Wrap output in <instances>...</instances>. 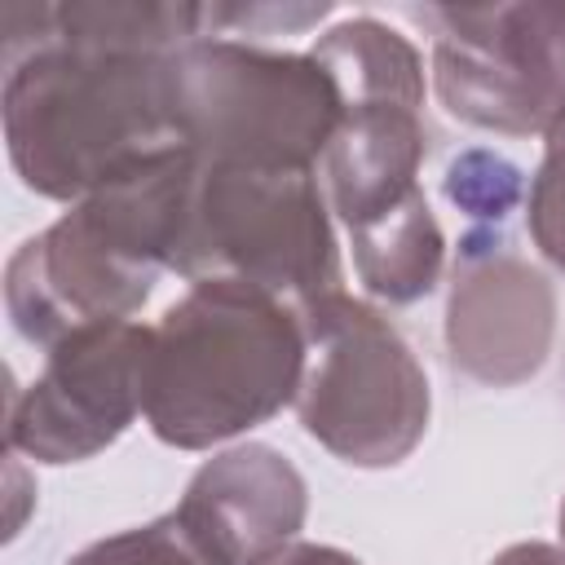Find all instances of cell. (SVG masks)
<instances>
[{
    "label": "cell",
    "instance_id": "30bf717a",
    "mask_svg": "<svg viewBox=\"0 0 565 565\" xmlns=\"http://www.w3.org/2000/svg\"><path fill=\"white\" fill-rule=\"evenodd\" d=\"M66 565H234V561L194 521V512H185L177 503L168 516L137 525V530H124L115 539H102Z\"/></svg>",
    "mask_w": 565,
    "mask_h": 565
},
{
    "label": "cell",
    "instance_id": "ba28073f",
    "mask_svg": "<svg viewBox=\"0 0 565 565\" xmlns=\"http://www.w3.org/2000/svg\"><path fill=\"white\" fill-rule=\"evenodd\" d=\"M146 327L128 318L84 322L49 344V362L9 411V446L49 463L88 459L141 411Z\"/></svg>",
    "mask_w": 565,
    "mask_h": 565
},
{
    "label": "cell",
    "instance_id": "4fadbf2b",
    "mask_svg": "<svg viewBox=\"0 0 565 565\" xmlns=\"http://www.w3.org/2000/svg\"><path fill=\"white\" fill-rule=\"evenodd\" d=\"M256 565H362V561H353V556H349V552H340V547L282 543V547H274L269 556H260Z\"/></svg>",
    "mask_w": 565,
    "mask_h": 565
},
{
    "label": "cell",
    "instance_id": "9c48e42d",
    "mask_svg": "<svg viewBox=\"0 0 565 565\" xmlns=\"http://www.w3.org/2000/svg\"><path fill=\"white\" fill-rule=\"evenodd\" d=\"M181 508L194 512V521L221 543L234 565H256L300 530L305 481L282 455L247 446L212 459L190 481Z\"/></svg>",
    "mask_w": 565,
    "mask_h": 565
},
{
    "label": "cell",
    "instance_id": "8fae6325",
    "mask_svg": "<svg viewBox=\"0 0 565 565\" xmlns=\"http://www.w3.org/2000/svg\"><path fill=\"white\" fill-rule=\"evenodd\" d=\"M446 194H450L459 207H468L472 221L490 216V221L499 225V221L508 216V207L516 203L521 181H516V168H512V163H503V159H494V154H486V150H472V154H463V159L450 163V172H446Z\"/></svg>",
    "mask_w": 565,
    "mask_h": 565
},
{
    "label": "cell",
    "instance_id": "8992f818",
    "mask_svg": "<svg viewBox=\"0 0 565 565\" xmlns=\"http://www.w3.org/2000/svg\"><path fill=\"white\" fill-rule=\"evenodd\" d=\"M305 375L296 411L344 463H397L428 424V380L402 335L362 300L327 291L300 305Z\"/></svg>",
    "mask_w": 565,
    "mask_h": 565
},
{
    "label": "cell",
    "instance_id": "9a60e30c",
    "mask_svg": "<svg viewBox=\"0 0 565 565\" xmlns=\"http://www.w3.org/2000/svg\"><path fill=\"white\" fill-rule=\"evenodd\" d=\"M561 552H565V503H561Z\"/></svg>",
    "mask_w": 565,
    "mask_h": 565
},
{
    "label": "cell",
    "instance_id": "3957f363",
    "mask_svg": "<svg viewBox=\"0 0 565 565\" xmlns=\"http://www.w3.org/2000/svg\"><path fill=\"white\" fill-rule=\"evenodd\" d=\"M194 150L146 154L84 194L57 225L9 260V313L35 344H57L84 322L128 318L146 305L154 274L172 269Z\"/></svg>",
    "mask_w": 565,
    "mask_h": 565
},
{
    "label": "cell",
    "instance_id": "7a4b0ae2",
    "mask_svg": "<svg viewBox=\"0 0 565 565\" xmlns=\"http://www.w3.org/2000/svg\"><path fill=\"white\" fill-rule=\"evenodd\" d=\"M300 375V305L238 278H199L146 327L141 415L159 441L199 450L296 402Z\"/></svg>",
    "mask_w": 565,
    "mask_h": 565
},
{
    "label": "cell",
    "instance_id": "7c38bea8",
    "mask_svg": "<svg viewBox=\"0 0 565 565\" xmlns=\"http://www.w3.org/2000/svg\"><path fill=\"white\" fill-rule=\"evenodd\" d=\"M530 230L547 260L565 269V124L547 132V159L530 194Z\"/></svg>",
    "mask_w": 565,
    "mask_h": 565
},
{
    "label": "cell",
    "instance_id": "277c9868",
    "mask_svg": "<svg viewBox=\"0 0 565 565\" xmlns=\"http://www.w3.org/2000/svg\"><path fill=\"white\" fill-rule=\"evenodd\" d=\"M181 141L207 163L313 168L327 154L344 102L309 53H265L234 40H190L168 57Z\"/></svg>",
    "mask_w": 565,
    "mask_h": 565
},
{
    "label": "cell",
    "instance_id": "5bb4252c",
    "mask_svg": "<svg viewBox=\"0 0 565 565\" xmlns=\"http://www.w3.org/2000/svg\"><path fill=\"white\" fill-rule=\"evenodd\" d=\"M490 565H565V552H556L547 543H516L503 556H494Z\"/></svg>",
    "mask_w": 565,
    "mask_h": 565
},
{
    "label": "cell",
    "instance_id": "5b68a950",
    "mask_svg": "<svg viewBox=\"0 0 565 565\" xmlns=\"http://www.w3.org/2000/svg\"><path fill=\"white\" fill-rule=\"evenodd\" d=\"M172 269L190 282L238 278L291 305L340 291V260L313 168L199 159Z\"/></svg>",
    "mask_w": 565,
    "mask_h": 565
},
{
    "label": "cell",
    "instance_id": "52a82bcc",
    "mask_svg": "<svg viewBox=\"0 0 565 565\" xmlns=\"http://www.w3.org/2000/svg\"><path fill=\"white\" fill-rule=\"evenodd\" d=\"M433 66L450 115L494 132L565 124V4L424 9Z\"/></svg>",
    "mask_w": 565,
    "mask_h": 565
},
{
    "label": "cell",
    "instance_id": "6da1fadb",
    "mask_svg": "<svg viewBox=\"0 0 565 565\" xmlns=\"http://www.w3.org/2000/svg\"><path fill=\"white\" fill-rule=\"evenodd\" d=\"M35 40L4 49V128L22 181L79 199L128 163L185 146L168 57L185 40L177 4H18Z\"/></svg>",
    "mask_w": 565,
    "mask_h": 565
}]
</instances>
